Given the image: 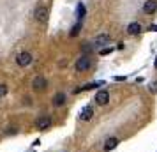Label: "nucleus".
Returning a JSON list of instances; mask_svg holds the SVG:
<instances>
[{
    "label": "nucleus",
    "instance_id": "f257e3e1",
    "mask_svg": "<svg viewBox=\"0 0 157 152\" xmlns=\"http://www.w3.org/2000/svg\"><path fill=\"white\" fill-rule=\"evenodd\" d=\"M32 62V55H30L29 51H21V53H18V57H16V64L20 65V67H27L30 65Z\"/></svg>",
    "mask_w": 157,
    "mask_h": 152
},
{
    "label": "nucleus",
    "instance_id": "f03ea898",
    "mask_svg": "<svg viewBox=\"0 0 157 152\" xmlns=\"http://www.w3.org/2000/svg\"><path fill=\"white\" fill-rule=\"evenodd\" d=\"M88 67H90V58L86 57V55L79 57L78 62H76V71H78V72H83V71H86Z\"/></svg>",
    "mask_w": 157,
    "mask_h": 152
},
{
    "label": "nucleus",
    "instance_id": "7ed1b4c3",
    "mask_svg": "<svg viewBox=\"0 0 157 152\" xmlns=\"http://www.w3.org/2000/svg\"><path fill=\"white\" fill-rule=\"evenodd\" d=\"M46 87H48V81H46V78H43V76H36V78L32 80V88H34V90H44Z\"/></svg>",
    "mask_w": 157,
    "mask_h": 152
},
{
    "label": "nucleus",
    "instance_id": "20e7f679",
    "mask_svg": "<svg viewBox=\"0 0 157 152\" xmlns=\"http://www.w3.org/2000/svg\"><path fill=\"white\" fill-rule=\"evenodd\" d=\"M95 103L101 104V106L108 104V103H109V94H108L106 90H99V92L95 94Z\"/></svg>",
    "mask_w": 157,
    "mask_h": 152
},
{
    "label": "nucleus",
    "instance_id": "39448f33",
    "mask_svg": "<svg viewBox=\"0 0 157 152\" xmlns=\"http://www.w3.org/2000/svg\"><path fill=\"white\" fill-rule=\"evenodd\" d=\"M155 9H157V0H147V2H145V6H143V11H145L147 14L155 13Z\"/></svg>",
    "mask_w": 157,
    "mask_h": 152
},
{
    "label": "nucleus",
    "instance_id": "423d86ee",
    "mask_svg": "<svg viewBox=\"0 0 157 152\" xmlns=\"http://www.w3.org/2000/svg\"><path fill=\"white\" fill-rule=\"evenodd\" d=\"M51 126V119L50 117H41L39 120H37V129H48Z\"/></svg>",
    "mask_w": 157,
    "mask_h": 152
},
{
    "label": "nucleus",
    "instance_id": "0eeeda50",
    "mask_svg": "<svg viewBox=\"0 0 157 152\" xmlns=\"http://www.w3.org/2000/svg\"><path fill=\"white\" fill-rule=\"evenodd\" d=\"M36 18L39 20V21H46V20H48V9L46 7H37Z\"/></svg>",
    "mask_w": 157,
    "mask_h": 152
},
{
    "label": "nucleus",
    "instance_id": "6e6552de",
    "mask_svg": "<svg viewBox=\"0 0 157 152\" xmlns=\"http://www.w3.org/2000/svg\"><path fill=\"white\" fill-rule=\"evenodd\" d=\"M92 115H94V108L92 106H85V108L81 110V120H90L92 119Z\"/></svg>",
    "mask_w": 157,
    "mask_h": 152
},
{
    "label": "nucleus",
    "instance_id": "1a4fd4ad",
    "mask_svg": "<svg viewBox=\"0 0 157 152\" xmlns=\"http://www.w3.org/2000/svg\"><path fill=\"white\" fill-rule=\"evenodd\" d=\"M118 145V140L117 138H108L106 140V143H104V150L106 152H109V150H113L115 147Z\"/></svg>",
    "mask_w": 157,
    "mask_h": 152
},
{
    "label": "nucleus",
    "instance_id": "9d476101",
    "mask_svg": "<svg viewBox=\"0 0 157 152\" xmlns=\"http://www.w3.org/2000/svg\"><path fill=\"white\" fill-rule=\"evenodd\" d=\"M127 32L131 36H136V34L141 32V25L140 23H131V25H127Z\"/></svg>",
    "mask_w": 157,
    "mask_h": 152
},
{
    "label": "nucleus",
    "instance_id": "9b49d317",
    "mask_svg": "<svg viewBox=\"0 0 157 152\" xmlns=\"http://www.w3.org/2000/svg\"><path fill=\"white\" fill-rule=\"evenodd\" d=\"M106 43H109V37H108L106 34L97 36L95 39H94V44H95V46H102V44H106Z\"/></svg>",
    "mask_w": 157,
    "mask_h": 152
},
{
    "label": "nucleus",
    "instance_id": "f8f14e48",
    "mask_svg": "<svg viewBox=\"0 0 157 152\" xmlns=\"http://www.w3.org/2000/svg\"><path fill=\"white\" fill-rule=\"evenodd\" d=\"M64 103H65V94H62V92L55 94V97H53V104L55 106H62Z\"/></svg>",
    "mask_w": 157,
    "mask_h": 152
},
{
    "label": "nucleus",
    "instance_id": "ddd939ff",
    "mask_svg": "<svg viewBox=\"0 0 157 152\" xmlns=\"http://www.w3.org/2000/svg\"><path fill=\"white\" fill-rule=\"evenodd\" d=\"M76 13H78V18H79V21H81V20H83V16H85V13H86L85 6H83V4H78V9H76Z\"/></svg>",
    "mask_w": 157,
    "mask_h": 152
},
{
    "label": "nucleus",
    "instance_id": "4468645a",
    "mask_svg": "<svg viewBox=\"0 0 157 152\" xmlns=\"http://www.w3.org/2000/svg\"><path fill=\"white\" fill-rule=\"evenodd\" d=\"M79 29H81V21H78L74 27H72V30H71V36L74 37V36H78L79 34Z\"/></svg>",
    "mask_w": 157,
    "mask_h": 152
},
{
    "label": "nucleus",
    "instance_id": "2eb2a0df",
    "mask_svg": "<svg viewBox=\"0 0 157 152\" xmlns=\"http://www.w3.org/2000/svg\"><path fill=\"white\" fill-rule=\"evenodd\" d=\"M7 85H6V83H0V97H4V95L7 94Z\"/></svg>",
    "mask_w": 157,
    "mask_h": 152
},
{
    "label": "nucleus",
    "instance_id": "dca6fc26",
    "mask_svg": "<svg viewBox=\"0 0 157 152\" xmlns=\"http://www.w3.org/2000/svg\"><path fill=\"white\" fill-rule=\"evenodd\" d=\"M113 48H104V50H101V55H108V53H111Z\"/></svg>",
    "mask_w": 157,
    "mask_h": 152
},
{
    "label": "nucleus",
    "instance_id": "f3484780",
    "mask_svg": "<svg viewBox=\"0 0 157 152\" xmlns=\"http://www.w3.org/2000/svg\"><path fill=\"white\" fill-rule=\"evenodd\" d=\"M150 30H152V32H157V25H152V27H150Z\"/></svg>",
    "mask_w": 157,
    "mask_h": 152
},
{
    "label": "nucleus",
    "instance_id": "a211bd4d",
    "mask_svg": "<svg viewBox=\"0 0 157 152\" xmlns=\"http://www.w3.org/2000/svg\"><path fill=\"white\" fill-rule=\"evenodd\" d=\"M155 69H157V57H155Z\"/></svg>",
    "mask_w": 157,
    "mask_h": 152
}]
</instances>
